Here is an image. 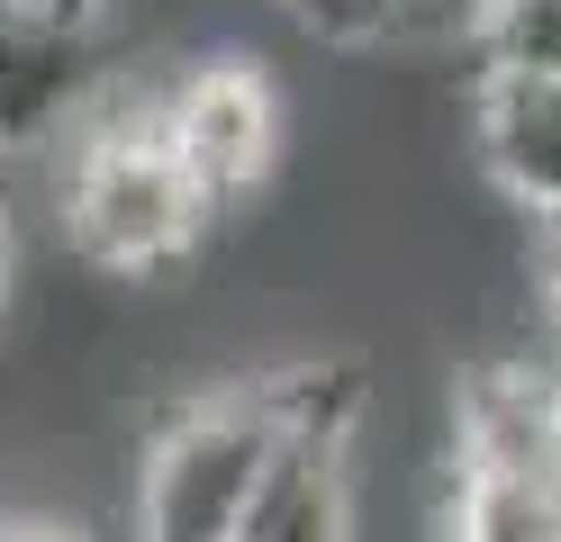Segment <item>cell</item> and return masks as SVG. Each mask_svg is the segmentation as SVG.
Segmentation results:
<instances>
[{
  "instance_id": "9",
  "label": "cell",
  "mask_w": 561,
  "mask_h": 542,
  "mask_svg": "<svg viewBox=\"0 0 561 542\" xmlns=\"http://www.w3.org/2000/svg\"><path fill=\"white\" fill-rule=\"evenodd\" d=\"M471 64L507 82H561V0H480L471 10Z\"/></svg>"
},
{
  "instance_id": "6",
  "label": "cell",
  "mask_w": 561,
  "mask_h": 542,
  "mask_svg": "<svg viewBox=\"0 0 561 542\" xmlns=\"http://www.w3.org/2000/svg\"><path fill=\"white\" fill-rule=\"evenodd\" d=\"M462 470H543L561 461V371L552 361H499L462 389V434H453Z\"/></svg>"
},
{
  "instance_id": "14",
  "label": "cell",
  "mask_w": 561,
  "mask_h": 542,
  "mask_svg": "<svg viewBox=\"0 0 561 542\" xmlns=\"http://www.w3.org/2000/svg\"><path fill=\"white\" fill-rule=\"evenodd\" d=\"M543 506H552V542H561V461L543 470Z\"/></svg>"
},
{
  "instance_id": "11",
  "label": "cell",
  "mask_w": 561,
  "mask_h": 542,
  "mask_svg": "<svg viewBox=\"0 0 561 542\" xmlns=\"http://www.w3.org/2000/svg\"><path fill=\"white\" fill-rule=\"evenodd\" d=\"M535 316H543V335L561 353V227H543V263H535Z\"/></svg>"
},
{
  "instance_id": "4",
  "label": "cell",
  "mask_w": 561,
  "mask_h": 542,
  "mask_svg": "<svg viewBox=\"0 0 561 542\" xmlns=\"http://www.w3.org/2000/svg\"><path fill=\"white\" fill-rule=\"evenodd\" d=\"M154 127L172 145V163L191 172V191L208 199V217H227L236 199H254L272 163H280V136H290V108H280V82L263 55H199L182 64L172 82L154 91Z\"/></svg>"
},
{
  "instance_id": "1",
  "label": "cell",
  "mask_w": 561,
  "mask_h": 542,
  "mask_svg": "<svg viewBox=\"0 0 561 542\" xmlns=\"http://www.w3.org/2000/svg\"><path fill=\"white\" fill-rule=\"evenodd\" d=\"M55 217H64V244L82 253V272L100 280H163L218 227L154 127V91L146 100L100 91L91 118L55 145Z\"/></svg>"
},
{
  "instance_id": "3",
  "label": "cell",
  "mask_w": 561,
  "mask_h": 542,
  "mask_svg": "<svg viewBox=\"0 0 561 542\" xmlns=\"http://www.w3.org/2000/svg\"><path fill=\"white\" fill-rule=\"evenodd\" d=\"M363 397L344 371H280V434L236 542H363Z\"/></svg>"
},
{
  "instance_id": "5",
  "label": "cell",
  "mask_w": 561,
  "mask_h": 542,
  "mask_svg": "<svg viewBox=\"0 0 561 542\" xmlns=\"http://www.w3.org/2000/svg\"><path fill=\"white\" fill-rule=\"evenodd\" d=\"M471 163L489 191L525 208L535 227H561V82H507L480 72L471 82Z\"/></svg>"
},
{
  "instance_id": "13",
  "label": "cell",
  "mask_w": 561,
  "mask_h": 542,
  "mask_svg": "<svg viewBox=\"0 0 561 542\" xmlns=\"http://www.w3.org/2000/svg\"><path fill=\"white\" fill-rule=\"evenodd\" d=\"M0 542H82V533H64L46 516H0Z\"/></svg>"
},
{
  "instance_id": "7",
  "label": "cell",
  "mask_w": 561,
  "mask_h": 542,
  "mask_svg": "<svg viewBox=\"0 0 561 542\" xmlns=\"http://www.w3.org/2000/svg\"><path fill=\"white\" fill-rule=\"evenodd\" d=\"M471 10L480 0H290V19L327 46H354V55H380V46H453L471 36Z\"/></svg>"
},
{
  "instance_id": "12",
  "label": "cell",
  "mask_w": 561,
  "mask_h": 542,
  "mask_svg": "<svg viewBox=\"0 0 561 542\" xmlns=\"http://www.w3.org/2000/svg\"><path fill=\"white\" fill-rule=\"evenodd\" d=\"M10 289H19V227H10V199H0V316H10Z\"/></svg>"
},
{
  "instance_id": "10",
  "label": "cell",
  "mask_w": 561,
  "mask_h": 542,
  "mask_svg": "<svg viewBox=\"0 0 561 542\" xmlns=\"http://www.w3.org/2000/svg\"><path fill=\"white\" fill-rule=\"evenodd\" d=\"M0 19L10 27H55V36H100L110 0H0Z\"/></svg>"
},
{
  "instance_id": "2",
  "label": "cell",
  "mask_w": 561,
  "mask_h": 542,
  "mask_svg": "<svg viewBox=\"0 0 561 542\" xmlns=\"http://www.w3.org/2000/svg\"><path fill=\"white\" fill-rule=\"evenodd\" d=\"M280 434V380H227L182 397L154 443L136 452V542H236V516L254 497Z\"/></svg>"
},
{
  "instance_id": "8",
  "label": "cell",
  "mask_w": 561,
  "mask_h": 542,
  "mask_svg": "<svg viewBox=\"0 0 561 542\" xmlns=\"http://www.w3.org/2000/svg\"><path fill=\"white\" fill-rule=\"evenodd\" d=\"M444 542H552V506L535 470H462L453 461Z\"/></svg>"
}]
</instances>
